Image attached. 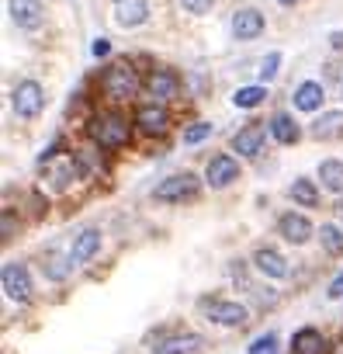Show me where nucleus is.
Instances as JSON below:
<instances>
[{
  "label": "nucleus",
  "instance_id": "7c9ffc66",
  "mask_svg": "<svg viewBox=\"0 0 343 354\" xmlns=\"http://www.w3.org/2000/svg\"><path fill=\"white\" fill-rule=\"evenodd\" d=\"M277 66H281V53H267L264 63H260V80H274L277 77Z\"/></svg>",
  "mask_w": 343,
  "mask_h": 354
},
{
  "label": "nucleus",
  "instance_id": "473e14b6",
  "mask_svg": "<svg viewBox=\"0 0 343 354\" xmlns=\"http://www.w3.org/2000/svg\"><path fill=\"white\" fill-rule=\"evenodd\" d=\"M326 295H329V299H343V271H340V274H336V278L329 281V288H326Z\"/></svg>",
  "mask_w": 343,
  "mask_h": 354
},
{
  "label": "nucleus",
  "instance_id": "cd10ccee",
  "mask_svg": "<svg viewBox=\"0 0 343 354\" xmlns=\"http://www.w3.org/2000/svg\"><path fill=\"white\" fill-rule=\"evenodd\" d=\"M319 240H322V247L329 250V254H343V230L340 226H333V223H326V226H319Z\"/></svg>",
  "mask_w": 343,
  "mask_h": 354
},
{
  "label": "nucleus",
  "instance_id": "f3484780",
  "mask_svg": "<svg viewBox=\"0 0 343 354\" xmlns=\"http://www.w3.org/2000/svg\"><path fill=\"white\" fill-rule=\"evenodd\" d=\"M253 264H257V271H264L267 278H288V261H284L274 247H260V250L253 254Z\"/></svg>",
  "mask_w": 343,
  "mask_h": 354
},
{
  "label": "nucleus",
  "instance_id": "6e6552de",
  "mask_svg": "<svg viewBox=\"0 0 343 354\" xmlns=\"http://www.w3.org/2000/svg\"><path fill=\"white\" fill-rule=\"evenodd\" d=\"M239 177V163H236V156H212L208 160V170H205V181H208V188H229L233 181Z\"/></svg>",
  "mask_w": 343,
  "mask_h": 354
},
{
  "label": "nucleus",
  "instance_id": "1a4fd4ad",
  "mask_svg": "<svg viewBox=\"0 0 343 354\" xmlns=\"http://www.w3.org/2000/svg\"><path fill=\"white\" fill-rule=\"evenodd\" d=\"M0 281H4V295L14 299V302H25L32 295V281H28V271L21 264H4L0 271Z\"/></svg>",
  "mask_w": 343,
  "mask_h": 354
},
{
  "label": "nucleus",
  "instance_id": "2f4dec72",
  "mask_svg": "<svg viewBox=\"0 0 343 354\" xmlns=\"http://www.w3.org/2000/svg\"><path fill=\"white\" fill-rule=\"evenodd\" d=\"M184 4V11H191V15H208L212 11V0H181Z\"/></svg>",
  "mask_w": 343,
  "mask_h": 354
},
{
  "label": "nucleus",
  "instance_id": "c9c22d12",
  "mask_svg": "<svg viewBox=\"0 0 343 354\" xmlns=\"http://www.w3.org/2000/svg\"><path fill=\"white\" fill-rule=\"evenodd\" d=\"M329 42H333V49H343V32H333Z\"/></svg>",
  "mask_w": 343,
  "mask_h": 354
},
{
  "label": "nucleus",
  "instance_id": "c85d7f7f",
  "mask_svg": "<svg viewBox=\"0 0 343 354\" xmlns=\"http://www.w3.org/2000/svg\"><path fill=\"white\" fill-rule=\"evenodd\" d=\"M208 136H212V125H208V122H195V125L184 129L181 139H184V146H198V142H205Z\"/></svg>",
  "mask_w": 343,
  "mask_h": 354
},
{
  "label": "nucleus",
  "instance_id": "393cba45",
  "mask_svg": "<svg viewBox=\"0 0 343 354\" xmlns=\"http://www.w3.org/2000/svg\"><path fill=\"white\" fill-rule=\"evenodd\" d=\"M73 264H77L73 257L52 254V257H46V261H42V271H46V278H52V281H63V278H70V268H73Z\"/></svg>",
  "mask_w": 343,
  "mask_h": 354
},
{
  "label": "nucleus",
  "instance_id": "0eeeda50",
  "mask_svg": "<svg viewBox=\"0 0 343 354\" xmlns=\"http://www.w3.org/2000/svg\"><path fill=\"white\" fill-rule=\"evenodd\" d=\"M146 91H149V97H153V101H170V97H177V94H181V77H177L174 70L159 66V70H153V73H149Z\"/></svg>",
  "mask_w": 343,
  "mask_h": 354
},
{
  "label": "nucleus",
  "instance_id": "f704fd0d",
  "mask_svg": "<svg viewBox=\"0 0 343 354\" xmlns=\"http://www.w3.org/2000/svg\"><path fill=\"white\" fill-rule=\"evenodd\" d=\"M14 230H18V226H11V212H4V240H11Z\"/></svg>",
  "mask_w": 343,
  "mask_h": 354
},
{
  "label": "nucleus",
  "instance_id": "7ed1b4c3",
  "mask_svg": "<svg viewBox=\"0 0 343 354\" xmlns=\"http://www.w3.org/2000/svg\"><path fill=\"white\" fill-rule=\"evenodd\" d=\"M198 177L195 174H170V177H163V181L153 188V198L156 202H191L195 195H198Z\"/></svg>",
  "mask_w": 343,
  "mask_h": 354
},
{
  "label": "nucleus",
  "instance_id": "4c0bfd02",
  "mask_svg": "<svg viewBox=\"0 0 343 354\" xmlns=\"http://www.w3.org/2000/svg\"><path fill=\"white\" fill-rule=\"evenodd\" d=\"M277 4H284V8H291V4H298V0H277Z\"/></svg>",
  "mask_w": 343,
  "mask_h": 354
},
{
  "label": "nucleus",
  "instance_id": "aec40b11",
  "mask_svg": "<svg viewBox=\"0 0 343 354\" xmlns=\"http://www.w3.org/2000/svg\"><path fill=\"white\" fill-rule=\"evenodd\" d=\"M312 136L315 139H336V136H343V111H322L312 122Z\"/></svg>",
  "mask_w": 343,
  "mask_h": 354
},
{
  "label": "nucleus",
  "instance_id": "9b49d317",
  "mask_svg": "<svg viewBox=\"0 0 343 354\" xmlns=\"http://www.w3.org/2000/svg\"><path fill=\"white\" fill-rule=\"evenodd\" d=\"M135 125L146 136H163L170 129V115L163 104H142V108H135Z\"/></svg>",
  "mask_w": 343,
  "mask_h": 354
},
{
  "label": "nucleus",
  "instance_id": "6ab92c4d",
  "mask_svg": "<svg viewBox=\"0 0 343 354\" xmlns=\"http://www.w3.org/2000/svg\"><path fill=\"white\" fill-rule=\"evenodd\" d=\"M322 84H315V80H305L298 91H295V108L298 111H319L322 108Z\"/></svg>",
  "mask_w": 343,
  "mask_h": 354
},
{
  "label": "nucleus",
  "instance_id": "bb28decb",
  "mask_svg": "<svg viewBox=\"0 0 343 354\" xmlns=\"http://www.w3.org/2000/svg\"><path fill=\"white\" fill-rule=\"evenodd\" d=\"M77 170H80V177H90L94 170H101V153L94 149V146H84V149H77Z\"/></svg>",
  "mask_w": 343,
  "mask_h": 354
},
{
  "label": "nucleus",
  "instance_id": "e433bc0d",
  "mask_svg": "<svg viewBox=\"0 0 343 354\" xmlns=\"http://www.w3.org/2000/svg\"><path fill=\"white\" fill-rule=\"evenodd\" d=\"M336 216H340V223H343V198L336 202Z\"/></svg>",
  "mask_w": 343,
  "mask_h": 354
},
{
  "label": "nucleus",
  "instance_id": "f257e3e1",
  "mask_svg": "<svg viewBox=\"0 0 343 354\" xmlns=\"http://www.w3.org/2000/svg\"><path fill=\"white\" fill-rule=\"evenodd\" d=\"M87 136H90L101 149H118V146L128 142L132 129H128V122H125L121 115L104 111V115H94V118L87 122Z\"/></svg>",
  "mask_w": 343,
  "mask_h": 354
},
{
  "label": "nucleus",
  "instance_id": "f03ea898",
  "mask_svg": "<svg viewBox=\"0 0 343 354\" xmlns=\"http://www.w3.org/2000/svg\"><path fill=\"white\" fill-rule=\"evenodd\" d=\"M101 91L111 97V101H128L135 91H139V73L135 66L128 63H111L101 77Z\"/></svg>",
  "mask_w": 343,
  "mask_h": 354
},
{
  "label": "nucleus",
  "instance_id": "f8f14e48",
  "mask_svg": "<svg viewBox=\"0 0 343 354\" xmlns=\"http://www.w3.org/2000/svg\"><path fill=\"white\" fill-rule=\"evenodd\" d=\"M264 142H267V132H264V125H257V122L243 125V129L233 136V149H236L239 156H260Z\"/></svg>",
  "mask_w": 343,
  "mask_h": 354
},
{
  "label": "nucleus",
  "instance_id": "ddd939ff",
  "mask_svg": "<svg viewBox=\"0 0 343 354\" xmlns=\"http://www.w3.org/2000/svg\"><path fill=\"white\" fill-rule=\"evenodd\" d=\"M277 233H281L288 243H308V236H312L315 230H312V223H308L305 216H298V212H284V216L277 219Z\"/></svg>",
  "mask_w": 343,
  "mask_h": 354
},
{
  "label": "nucleus",
  "instance_id": "a878e982",
  "mask_svg": "<svg viewBox=\"0 0 343 354\" xmlns=\"http://www.w3.org/2000/svg\"><path fill=\"white\" fill-rule=\"evenodd\" d=\"M264 97H267V87H264V84H257V87H239V91L233 94V104H236V108H257V104H264Z\"/></svg>",
  "mask_w": 343,
  "mask_h": 354
},
{
  "label": "nucleus",
  "instance_id": "a211bd4d",
  "mask_svg": "<svg viewBox=\"0 0 343 354\" xmlns=\"http://www.w3.org/2000/svg\"><path fill=\"white\" fill-rule=\"evenodd\" d=\"M291 354H326V340H322V333L312 330V326L298 330V333L291 337Z\"/></svg>",
  "mask_w": 343,
  "mask_h": 354
},
{
  "label": "nucleus",
  "instance_id": "dca6fc26",
  "mask_svg": "<svg viewBox=\"0 0 343 354\" xmlns=\"http://www.w3.org/2000/svg\"><path fill=\"white\" fill-rule=\"evenodd\" d=\"M149 18V4L146 0H115V21L121 28H135Z\"/></svg>",
  "mask_w": 343,
  "mask_h": 354
},
{
  "label": "nucleus",
  "instance_id": "72a5a7b5",
  "mask_svg": "<svg viewBox=\"0 0 343 354\" xmlns=\"http://www.w3.org/2000/svg\"><path fill=\"white\" fill-rule=\"evenodd\" d=\"M90 53H94V56H108V53H111V46L101 39V42H94V49H90Z\"/></svg>",
  "mask_w": 343,
  "mask_h": 354
},
{
  "label": "nucleus",
  "instance_id": "2eb2a0df",
  "mask_svg": "<svg viewBox=\"0 0 343 354\" xmlns=\"http://www.w3.org/2000/svg\"><path fill=\"white\" fill-rule=\"evenodd\" d=\"M42 163H46V174H49V185H52L56 192H63L73 177L80 174V170H77V160H70V156H59V160L46 156Z\"/></svg>",
  "mask_w": 343,
  "mask_h": 354
},
{
  "label": "nucleus",
  "instance_id": "412c9836",
  "mask_svg": "<svg viewBox=\"0 0 343 354\" xmlns=\"http://www.w3.org/2000/svg\"><path fill=\"white\" fill-rule=\"evenodd\" d=\"M97 247H101V233H97V230H84V233L77 236V243H73L70 257H73L77 264H87V261L97 254Z\"/></svg>",
  "mask_w": 343,
  "mask_h": 354
},
{
  "label": "nucleus",
  "instance_id": "5701e85b",
  "mask_svg": "<svg viewBox=\"0 0 343 354\" xmlns=\"http://www.w3.org/2000/svg\"><path fill=\"white\" fill-rule=\"evenodd\" d=\"M271 136H274L277 142L291 146V142H298V125L291 122V115H274V118H271Z\"/></svg>",
  "mask_w": 343,
  "mask_h": 354
},
{
  "label": "nucleus",
  "instance_id": "4be33fe9",
  "mask_svg": "<svg viewBox=\"0 0 343 354\" xmlns=\"http://www.w3.org/2000/svg\"><path fill=\"white\" fill-rule=\"evenodd\" d=\"M319 181L329 192H343V160H322L319 163Z\"/></svg>",
  "mask_w": 343,
  "mask_h": 354
},
{
  "label": "nucleus",
  "instance_id": "c756f323",
  "mask_svg": "<svg viewBox=\"0 0 343 354\" xmlns=\"http://www.w3.org/2000/svg\"><path fill=\"white\" fill-rule=\"evenodd\" d=\"M250 354H277V337L274 333H264L250 344Z\"/></svg>",
  "mask_w": 343,
  "mask_h": 354
},
{
  "label": "nucleus",
  "instance_id": "b1692460",
  "mask_svg": "<svg viewBox=\"0 0 343 354\" xmlns=\"http://www.w3.org/2000/svg\"><path fill=\"white\" fill-rule=\"evenodd\" d=\"M291 198L298 205H308V209H319V188L308 181V177H298V181L291 185Z\"/></svg>",
  "mask_w": 343,
  "mask_h": 354
},
{
  "label": "nucleus",
  "instance_id": "4468645a",
  "mask_svg": "<svg viewBox=\"0 0 343 354\" xmlns=\"http://www.w3.org/2000/svg\"><path fill=\"white\" fill-rule=\"evenodd\" d=\"M8 8H11V18H14L18 28L35 32L42 25V0H11Z\"/></svg>",
  "mask_w": 343,
  "mask_h": 354
},
{
  "label": "nucleus",
  "instance_id": "9d476101",
  "mask_svg": "<svg viewBox=\"0 0 343 354\" xmlns=\"http://www.w3.org/2000/svg\"><path fill=\"white\" fill-rule=\"evenodd\" d=\"M260 32H264V15H260V11L243 8V11L233 15V39H236V42H253Z\"/></svg>",
  "mask_w": 343,
  "mask_h": 354
},
{
  "label": "nucleus",
  "instance_id": "20e7f679",
  "mask_svg": "<svg viewBox=\"0 0 343 354\" xmlns=\"http://www.w3.org/2000/svg\"><path fill=\"white\" fill-rule=\"evenodd\" d=\"M11 108L18 118H35L42 108H46V91L39 80H21L14 91H11Z\"/></svg>",
  "mask_w": 343,
  "mask_h": 354
},
{
  "label": "nucleus",
  "instance_id": "39448f33",
  "mask_svg": "<svg viewBox=\"0 0 343 354\" xmlns=\"http://www.w3.org/2000/svg\"><path fill=\"white\" fill-rule=\"evenodd\" d=\"M198 306H202L205 319H212V323H219V326H243V323L250 319L246 306H239V302H226V299H202Z\"/></svg>",
  "mask_w": 343,
  "mask_h": 354
},
{
  "label": "nucleus",
  "instance_id": "423d86ee",
  "mask_svg": "<svg viewBox=\"0 0 343 354\" xmlns=\"http://www.w3.org/2000/svg\"><path fill=\"white\" fill-rule=\"evenodd\" d=\"M149 347H153V354H198L205 347V337H198V333H170V337L156 333V340L149 337Z\"/></svg>",
  "mask_w": 343,
  "mask_h": 354
}]
</instances>
